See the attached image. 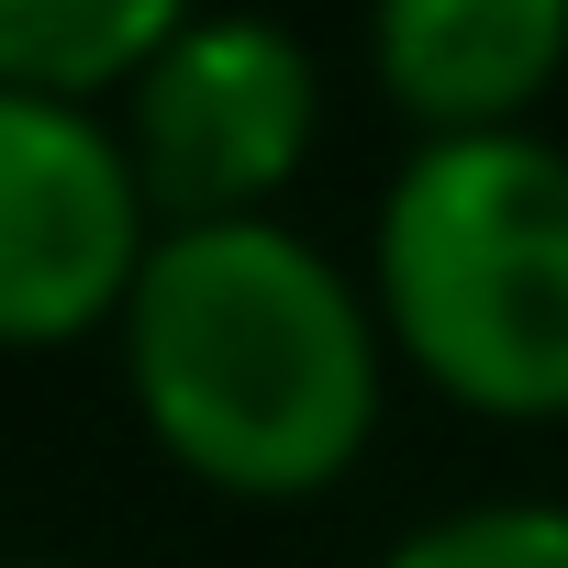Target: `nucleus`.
Masks as SVG:
<instances>
[{
	"label": "nucleus",
	"mask_w": 568,
	"mask_h": 568,
	"mask_svg": "<svg viewBox=\"0 0 568 568\" xmlns=\"http://www.w3.org/2000/svg\"><path fill=\"white\" fill-rule=\"evenodd\" d=\"M368 68L424 123V145L524 134L568 68V0H368Z\"/></svg>",
	"instance_id": "obj_5"
},
{
	"label": "nucleus",
	"mask_w": 568,
	"mask_h": 568,
	"mask_svg": "<svg viewBox=\"0 0 568 568\" xmlns=\"http://www.w3.org/2000/svg\"><path fill=\"white\" fill-rule=\"evenodd\" d=\"M379 568H568V501H479L402 535Z\"/></svg>",
	"instance_id": "obj_7"
},
{
	"label": "nucleus",
	"mask_w": 568,
	"mask_h": 568,
	"mask_svg": "<svg viewBox=\"0 0 568 568\" xmlns=\"http://www.w3.org/2000/svg\"><path fill=\"white\" fill-rule=\"evenodd\" d=\"M379 324L457 413H568V156L546 134H446L402 156L379 201Z\"/></svg>",
	"instance_id": "obj_2"
},
{
	"label": "nucleus",
	"mask_w": 568,
	"mask_h": 568,
	"mask_svg": "<svg viewBox=\"0 0 568 568\" xmlns=\"http://www.w3.org/2000/svg\"><path fill=\"white\" fill-rule=\"evenodd\" d=\"M12 568H57V557H12Z\"/></svg>",
	"instance_id": "obj_8"
},
{
	"label": "nucleus",
	"mask_w": 568,
	"mask_h": 568,
	"mask_svg": "<svg viewBox=\"0 0 568 568\" xmlns=\"http://www.w3.org/2000/svg\"><path fill=\"white\" fill-rule=\"evenodd\" d=\"M123 390L201 490L313 501L379 435V324L313 234H156L123 302Z\"/></svg>",
	"instance_id": "obj_1"
},
{
	"label": "nucleus",
	"mask_w": 568,
	"mask_h": 568,
	"mask_svg": "<svg viewBox=\"0 0 568 568\" xmlns=\"http://www.w3.org/2000/svg\"><path fill=\"white\" fill-rule=\"evenodd\" d=\"M313 134H324V79L291 23H256V12H201L134 79V112H123V156L156 234L267 223Z\"/></svg>",
	"instance_id": "obj_3"
},
{
	"label": "nucleus",
	"mask_w": 568,
	"mask_h": 568,
	"mask_svg": "<svg viewBox=\"0 0 568 568\" xmlns=\"http://www.w3.org/2000/svg\"><path fill=\"white\" fill-rule=\"evenodd\" d=\"M190 23V0H0V90L90 112L101 90H134Z\"/></svg>",
	"instance_id": "obj_6"
},
{
	"label": "nucleus",
	"mask_w": 568,
	"mask_h": 568,
	"mask_svg": "<svg viewBox=\"0 0 568 568\" xmlns=\"http://www.w3.org/2000/svg\"><path fill=\"white\" fill-rule=\"evenodd\" d=\"M145 190L123 134L79 101L0 90V346H79L145 278Z\"/></svg>",
	"instance_id": "obj_4"
}]
</instances>
